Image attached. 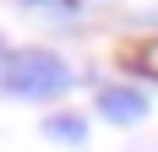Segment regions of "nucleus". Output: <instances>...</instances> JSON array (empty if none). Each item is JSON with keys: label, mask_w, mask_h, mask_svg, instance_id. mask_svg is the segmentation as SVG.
Here are the masks:
<instances>
[{"label": "nucleus", "mask_w": 158, "mask_h": 152, "mask_svg": "<svg viewBox=\"0 0 158 152\" xmlns=\"http://www.w3.org/2000/svg\"><path fill=\"white\" fill-rule=\"evenodd\" d=\"M98 114L114 120V125H136L147 114V92H136V87H104L98 92Z\"/></svg>", "instance_id": "2"}, {"label": "nucleus", "mask_w": 158, "mask_h": 152, "mask_svg": "<svg viewBox=\"0 0 158 152\" xmlns=\"http://www.w3.org/2000/svg\"><path fill=\"white\" fill-rule=\"evenodd\" d=\"M44 136L49 141H65V147H82V141H87V120H82V114H49Z\"/></svg>", "instance_id": "3"}, {"label": "nucleus", "mask_w": 158, "mask_h": 152, "mask_svg": "<svg viewBox=\"0 0 158 152\" xmlns=\"http://www.w3.org/2000/svg\"><path fill=\"white\" fill-rule=\"evenodd\" d=\"M0 87L11 98L44 103V98H60L71 87V71L55 49H11V54H0Z\"/></svg>", "instance_id": "1"}, {"label": "nucleus", "mask_w": 158, "mask_h": 152, "mask_svg": "<svg viewBox=\"0 0 158 152\" xmlns=\"http://www.w3.org/2000/svg\"><path fill=\"white\" fill-rule=\"evenodd\" d=\"M126 65H131L136 76H153V82H158V38L142 44V49H126Z\"/></svg>", "instance_id": "4"}]
</instances>
